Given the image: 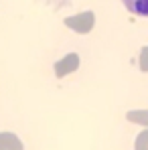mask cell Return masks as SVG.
<instances>
[{"label":"cell","mask_w":148,"mask_h":150,"mask_svg":"<svg viewBox=\"0 0 148 150\" xmlns=\"http://www.w3.org/2000/svg\"><path fill=\"white\" fill-rule=\"evenodd\" d=\"M93 23H96V16H93L91 10L81 12V14H77V16H69V18H65V25L69 26V28H73L75 33H81V35L89 33V30L93 28Z\"/></svg>","instance_id":"obj_1"},{"label":"cell","mask_w":148,"mask_h":150,"mask_svg":"<svg viewBox=\"0 0 148 150\" xmlns=\"http://www.w3.org/2000/svg\"><path fill=\"white\" fill-rule=\"evenodd\" d=\"M79 67V57H77V53H69L63 61H59L57 65H55V73L57 77H63V75L71 73Z\"/></svg>","instance_id":"obj_2"},{"label":"cell","mask_w":148,"mask_h":150,"mask_svg":"<svg viewBox=\"0 0 148 150\" xmlns=\"http://www.w3.org/2000/svg\"><path fill=\"white\" fill-rule=\"evenodd\" d=\"M0 150H23V142L14 134L2 132L0 134Z\"/></svg>","instance_id":"obj_3"},{"label":"cell","mask_w":148,"mask_h":150,"mask_svg":"<svg viewBox=\"0 0 148 150\" xmlns=\"http://www.w3.org/2000/svg\"><path fill=\"white\" fill-rule=\"evenodd\" d=\"M122 2L130 12L138 16H148V0H122Z\"/></svg>","instance_id":"obj_4"},{"label":"cell","mask_w":148,"mask_h":150,"mask_svg":"<svg viewBox=\"0 0 148 150\" xmlns=\"http://www.w3.org/2000/svg\"><path fill=\"white\" fill-rule=\"evenodd\" d=\"M128 120L136 122V124L148 126V110H140V112H128Z\"/></svg>","instance_id":"obj_5"},{"label":"cell","mask_w":148,"mask_h":150,"mask_svg":"<svg viewBox=\"0 0 148 150\" xmlns=\"http://www.w3.org/2000/svg\"><path fill=\"white\" fill-rule=\"evenodd\" d=\"M136 150H148V130L136 138Z\"/></svg>","instance_id":"obj_6"},{"label":"cell","mask_w":148,"mask_h":150,"mask_svg":"<svg viewBox=\"0 0 148 150\" xmlns=\"http://www.w3.org/2000/svg\"><path fill=\"white\" fill-rule=\"evenodd\" d=\"M138 65H140V71H148V47H144V49L140 51Z\"/></svg>","instance_id":"obj_7"}]
</instances>
